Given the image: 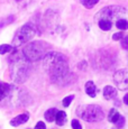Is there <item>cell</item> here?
<instances>
[{
    "label": "cell",
    "instance_id": "6da1fadb",
    "mask_svg": "<svg viewBox=\"0 0 128 129\" xmlns=\"http://www.w3.org/2000/svg\"><path fill=\"white\" fill-rule=\"evenodd\" d=\"M43 68L54 82L63 81L69 74V64L62 54L50 52L43 57Z\"/></svg>",
    "mask_w": 128,
    "mask_h": 129
},
{
    "label": "cell",
    "instance_id": "7a4b0ae2",
    "mask_svg": "<svg viewBox=\"0 0 128 129\" xmlns=\"http://www.w3.org/2000/svg\"><path fill=\"white\" fill-rule=\"evenodd\" d=\"M30 62L25 57H20L15 61L11 66L10 76L16 83H24L30 74Z\"/></svg>",
    "mask_w": 128,
    "mask_h": 129
},
{
    "label": "cell",
    "instance_id": "3957f363",
    "mask_svg": "<svg viewBox=\"0 0 128 129\" xmlns=\"http://www.w3.org/2000/svg\"><path fill=\"white\" fill-rule=\"evenodd\" d=\"M77 115L88 122H97L105 118V112L99 106L85 105L80 106L77 109Z\"/></svg>",
    "mask_w": 128,
    "mask_h": 129
},
{
    "label": "cell",
    "instance_id": "277c9868",
    "mask_svg": "<svg viewBox=\"0 0 128 129\" xmlns=\"http://www.w3.org/2000/svg\"><path fill=\"white\" fill-rule=\"evenodd\" d=\"M47 45L44 42H33L24 47V57L29 62H35L43 58L47 54Z\"/></svg>",
    "mask_w": 128,
    "mask_h": 129
},
{
    "label": "cell",
    "instance_id": "5b68a950",
    "mask_svg": "<svg viewBox=\"0 0 128 129\" xmlns=\"http://www.w3.org/2000/svg\"><path fill=\"white\" fill-rule=\"evenodd\" d=\"M36 34V29L33 25L30 24H25L23 27L17 30L16 35H15L14 39H13V44L14 46H19L21 44L28 43Z\"/></svg>",
    "mask_w": 128,
    "mask_h": 129
},
{
    "label": "cell",
    "instance_id": "8992f818",
    "mask_svg": "<svg viewBox=\"0 0 128 129\" xmlns=\"http://www.w3.org/2000/svg\"><path fill=\"white\" fill-rule=\"evenodd\" d=\"M127 14V11L125 10L122 7H117V6H110V7H106L102 10H100L97 14L98 18L100 19H108L111 21L112 19H122L120 17H124Z\"/></svg>",
    "mask_w": 128,
    "mask_h": 129
},
{
    "label": "cell",
    "instance_id": "52a82bcc",
    "mask_svg": "<svg viewBox=\"0 0 128 129\" xmlns=\"http://www.w3.org/2000/svg\"><path fill=\"white\" fill-rule=\"evenodd\" d=\"M114 82L119 90L124 91L128 89V71L119 70L114 74Z\"/></svg>",
    "mask_w": 128,
    "mask_h": 129
},
{
    "label": "cell",
    "instance_id": "ba28073f",
    "mask_svg": "<svg viewBox=\"0 0 128 129\" xmlns=\"http://www.w3.org/2000/svg\"><path fill=\"white\" fill-rule=\"evenodd\" d=\"M29 116L27 115V113H23V115H19V116H16L14 119H11L10 120V125L14 126V127H17V126L19 125H23V123H25L27 120H28Z\"/></svg>",
    "mask_w": 128,
    "mask_h": 129
},
{
    "label": "cell",
    "instance_id": "9c48e42d",
    "mask_svg": "<svg viewBox=\"0 0 128 129\" xmlns=\"http://www.w3.org/2000/svg\"><path fill=\"white\" fill-rule=\"evenodd\" d=\"M85 92L91 98H94L97 95V88H95L94 83L92 81H89V82L85 83Z\"/></svg>",
    "mask_w": 128,
    "mask_h": 129
},
{
    "label": "cell",
    "instance_id": "30bf717a",
    "mask_svg": "<svg viewBox=\"0 0 128 129\" xmlns=\"http://www.w3.org/2000/svg\"><path fill=\"white\" fill-rule=\"evenodd\" d=\"M103 95H105L106 99H114L117 95V90H116L114 86L107 85L103 89Z\"/></svg>",
    "mask_w": 128,
    "mask_h": 129
},
{
    "label": "cell",
    "instance_id": "8fae6325",
    "mask_svg": "<svg viewBox=\"0 0 128 129\" xmlns=\"http://www.w3.org/2000/svg\"><path fill=\"white\" fill-rule=\"evenodd\" d=\"M57 111H58L57 109H55V108H51V109H48V110L45 112L44 117H45V119L48 121V122H52V121L55 120V118H56V113H57Z\"/></svg>",
    "mask_w": 128,
    "mask_h": 129
},
{
    "label": "cell",
    "instance_id": "7c38bea8",
    "mask_svg": "<svg viewBox=\"0 0 128 129\" xmlns=\"http://www.w3.org/2000/svg\"><path fill=\"white\" fill-rule=\"evenodd\" d=\"M121 117V115H120L119 112H118L116 109H111V110L109 111V116H108V120L110 121V122L112 123H116L118 121V119Z\"/></svg>",
    "mask_w": 128,
    "mask_h": 129
},
{
    "label": "cell",
    "instance_id": "4fadbf2b",
    "mask_svg": "<svg viewBox=\"0 0 128 129\" xmlns=\"http://www.w3.org/2000/svg\"><path fill=\"white\" fill-rule=\"evenodd\" d=\"M55 120H56V123H57L58 126H63L66 121V113L64 112V111H57Z\"/></svg>",
    "mask_w": 128,
    "mask_h": 129
},
{
    "label": "cell",
    "instance_id": "5bb4252c",
    "mask_svg": "<svg viewBox=\"0 0 128 129\" xmlns=\"http://www.w3.org/2000/svg\"><path fill=\"white\" fill-rule=\"evenodd\" d=\"M99 27L102 30H110V28H111V21L108 20V19H100Z\"/></svg>",
    "mask_w": 128,
    "mask_h": 129
},
{
    "label": "cell",
    "instance_id": "9a60e30c",
    "mask_svg": "<svg viewBox=\"0 0 128 129\" xmlns=\"http://www.w3.org/2000/svg\"><path fill=\"white\" fill-rule=\"evenodd\" d=\"M8 92H9V85L0 82V101L8 94Z\"/></svg>",
    "mask_w": 128,
    "mask_h": 129
},
{
    "label": "cell",
    "instance_id": "2e32d148",
    "mask_svg": "<svg viewBox=\"0 0 128 129\" xmlns=\"http://www.w3.org/2000/svg\"><path fill=\"white\" fill-rule=\"evenodd\" d=\"M116 26H117L118 29H120V30H127L128 29V21L126 19H118L117 21H116Z\"/></svg>",
    "mask_w": 128,
    "mask_h": 129
},
{
    "label": "cell",
    "instance_id": "e0dca14e",
    "mask_svg": "<svg viewBox=\"0 0 128 129\" xmlns=\"http://www.w3.org/2000/svg\"><path fill=\"white\" fill-rule=\"evenodd\" d=\"M99 2V0H81V4L85 7V8H91L94 5H97Z\"/></svg>",
    "mask_w": 128,
    "mask_h": 129
},
{
    "label": "cell",
    "instance_id": "ac0fdd59",
    "mask_svg": "<svg viewBox=\"0 0 128 129\" xmlns=\"http://www.w3.org/2000/svg\"><path fill=\"white\" fill-rule=\"evenodd\" d=\"M11 49H13V46L11 45H8V44H2V45H0V54L9 53Z\"/></svg>",
    "mask_w": 128,
    "mask_h": 129
},
{
    "label": "cell",
    "instance_id": "d6986e66",
    "mask_svg": "<svg viewBox=\"0 0 128 129\" xmlns=\"http://www.w3.org/2000/svg\"><path fill=\"white\" fill-rule=\"evenodd\" d=\"M73 99H74V95H69V96H66V98H64V100L62 101V103H63V106L65 107H69L70 106V103L73 101Z\"/></svg>",
    "mask_w": 128,
    "mask_h": 129
},
{
    "label": "cell",
    "instance_id": "ffe728a7",
    "mask_svg": "<svg viewBox=\"0 0 128 129\" xmlns=\"http://www.w3.org/2000/svg\"><path fill=\"white\" fill-rule=\"evenodd\" d=\"M71 126H72L73 129H82V126L80 125L79 120H77V119H73L72 122H71Z\"/></svg>",
    "mask_w": 128,
    "mask_h": 129
},
{
    "label": "cell",
    "instance_id": "44dd1931",
    "mask_svg": "<svg viewBox=\"0 0 128 129\" xmlns=\"http://www.w3.org/2000/svg\"><path fill=\"white\" fill-rule=\"evenodd\" d=\"M124 37H125L124 33H116V34H114V36H112V39H114V41H121Z\"/></svg>",
    "mask_w": 128,
    "mask_h": 129
},
{
    "label": "cell",
    "instance_id": "7402d4cb",
    "mask_svg": "<svg viewBox=\"0 0 128 129\" xmlns=\"http://www.w3.org/2000/svg\"><path fill=\"white\" fill-rule=\"evenodd\" d=\"M121 47L124 49H128V37L127 36H125L121 39Z\"/></svg>",
    "mask_w": 128,
    "mask_h": 129
},
{
    "label": "cell",
    "instance_id": "603a6c76",
    "mask_svg": "<svg viewBox=\"0 0 128 129\" xmlns=\"http://www.w3.org/2000/svg\"><path fill=\"white\" fill-rule=\"evenodd\" d=\"M124 123H125V118L121 116V117H120L119 119H118V121H117V122H116V126H117L118 128H121L122 126H124Z\"/></svg>",
    "mask_w": 128,
    "mask_h": 129
},
{
    "label": "cell",
    "instance_id": "cb8c5ba5",
    "mask_svg": "<svg viewBox=\"0 0 128 129\" xmlns=\"http://www.w3.org/2000/svg\"><path fill=\"white\" fill-rule=\"evenodd\" d=\"M34 129H46V126L43 121H38V122L36 123V126H35Z\"/></svg>",
    "mask_w": 128,
    "mask_h": 129
},
{
    "label": "cell",
    "instance_id": "d4e9b609",
    "mask_svg": "<svg viewBox=\"0 0 128 129\" xmlns=\"http://www.w3.org/2000/svg\"><path fill=\"white\" fill-rule=\"evenodd\" d=\"M124 102L126 103V105H128V93L125 94V96H124Z\"/></svg>",
    "mask_w": 128,
    "mask_h": 129
}]
</instances>
